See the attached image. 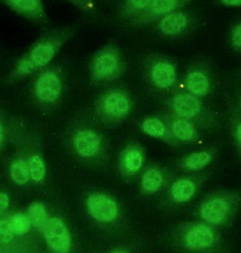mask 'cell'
Returning <instances> with one entry per match:
<instances>
[{"label":"cell","instance_id":"obj_1","mask_svg":"<svg viewBox=\"0 0 241 253\" xmlns=\"http://www.w3.org/2000/svg\"><path fill=\"white\" fill-rule=\"evenodd\" d=\"M77 28L76 25H65L44 31L18 61L15 71L16 74L27 75L48 65L62 46L74 37Z\"/></svg>","mask_w":241,"mask_h":253},{"label":"cell","instance_id":"obj_2","mask_svg":"<svg viewBox=\"0 0 241 253\" xmlns=\"http://www.w3.org/2000/svg\"><path fill=\"white\" fill-rule=\"evenodd\" d=\"M241 212V189L209 193L196 210L197 218L220 230L231 228Z\"/></svg>","mask_w":241,"mask_h":253},{"label":"cell","instance_id":"obj_3","mask_svg":"<svg viewBox=\"0 0 241 253\" xmlns=\"http://www.w3.org/2000/svg\"><path fill=\"white\" fill-rule=\"evenodd\" d=\"M179 245L191 253H236L233 242L221 230L199 221L180 229Z\"/></svg>","mask_w":241,"mask_h":253},{"label":"cell","instance_id":"obj_4","mask_svg":"<svg viewBox=\"0 0 241 253\" xmlns=\"http://www.w3.org/2000/svg\"><path fill=\"white\" fill-rule=\"evenodd\" d=\"M171 108L176 117L191 121L197 126L212 129L218 124L216 114L205 105L201 98L188 92L175 95Z\"/></svg>","mask_w":241,"mask_h":253},{"label":"cell","instance_id":"obj_5","mask_svg":"<svg viewBox=\"0 0 241 253\" xmlns=\"http://www.w3.org/2000/svg\"><path fill=\"white\" fill-rule=\"evenodd\" d=\"M124 68L123 56L116 43L110 42L98 50L90 62V71L96 81H109L120 77Z\"/></svg>","mask_w":241,"mask_h":253},{"label":"cell","instance_id":"obj_6","mask_svg":"<svg viewBox=\"0 0 241 253\" xmlns=\"http://www.w3.org/2000/svg\"><path fill=\"white\" fill-rule=\"evenodd\" d=\"M191 0H153L148 8L129 25L136 28L148 26L172 12L181 10Z\"/></svg>","mask_w":241,"mask_h":253},{"label":"cell","instance_id":"obj_7","mask_svg":"<svg viewBox=\"0 0 241 253\" xmlns=\"http://www.w3.org/2000/svg\"><path fill=\"white\" fill-rule=\"evenodd\" d=\"M100 109L103 115L109 120H123L132 109V101L123 90H111L102 97Z\"/></svg>","mask_w":241,"mask_h":253},{"label":"cell","instance_id":"obj_8","mask_svg":"<svg viewBox=\"0 0 241 253\" xmlns=\"http://www.w3.org/2000/svg\"><path fill=\"white\" fill-rule=\"evenodd\" d=\"M188 93L199 98L206 97L213 92L215 79L212 73L205 67H196L188 71L184 80Z\"/></svg>","mask_w":241,"mask_h":253},{"label":"cell","instance_id":"obj_9","mask_svg":"<svg viewBox=\"0 0 241 253\" xmlns=\"http://www.w3.org/2000/svg\"><path fill=\"white\" fill-rule=\"evenodd\" d=\"M16 14L39 25H46L48 16L42 0H0Z\"/></svg>","mask_w":241,"mask_h":253},{"label":"cell","instance_id":"obj_10","mask_svg":"<svg viewBox=\"0 0 241 253\" xmlns=\"http://www.w3.org/2000/svg\"><path fill=\"white\" fill-rule=\"evenodd\" d=\"M43 230L47 245L54 252H69L71 248V236L62 220L56 217L49 218Z\"/></svg>","mask_w":241,"mask_h":253},{"label":"cell","instance_id":"obj_11","mask_svg":"<svg viewBox=\"0 0 241 253\" xmlns=\"http://www.w3.org/2000/svg\"><path fill=\"white\" fill-rule=\"evenodd\" d=\"M87 207L91 216L101 222H111L119 215V208L114 199L103 193L90 195L87 200Z\"/></svg>","mask_w":241,"mask_h":253},{"label":"cell","instance_id":"obj_12","mask_svg":"<svg viewBox=\"0 0 241 253\" xmlns=\"http://www.w3.org/2000/svg\"><path fill=\"white\" fill-rule=\"evenodd\" d=\"M190 16L181 10L172 12L156 22V28L161 35L177 37L184 35L190 28Z\"/></svg>","mask_w":241,"mask_h":253},{"label":"cell","instance_id":"obj_13","mask_svg":"<svg viewBox=\"0 0 241 253\" xmlns=\"http://www.w3.org/2000/svg\"><path fill=\"white\" fill-rule=\"evenodd\" d=\"M73 144L76 152L84 159L96 158L102 150L101 137L93 129H81L77 131L74 135Z\"/></svg>","mask_w":241,"mask_h":253},{"label":"cell","instance_id":"obj_14","mask_svg":"<svg viewBox=\"0 0 241 253\" xmlns=\"http://www.w3.org/2000/svg\"><path fill=\"white\" fill-rule=\"evenodd\" d=\"M62 92V83L59 76L53 71L43 73L35 84V93L41 102L52 103L56 102Z\"/></svg>","mask_w":241,"mask_h":253},{"label":"cell","instance_id":"obj_15","mask_svg":"<svg viewBox=\"0 0 241 253\" xmlns=\"http://www.w3.org/2000/svg\"><path fill=\"white\" fill-rule=\"evenodd\" d=\"M150 77L156 87L161 89L169 88L176 82V67L169 59L159 58L152 63Z\"/></svg>","mask_w":241,"mask_h":253},{"label":"cell","instance_id":"obj_16","mask_svg":"<svg viewBox=\"0 0 241 253\" xmlns=\"http://www.w3.org/2000/svg\"><path fill=\"white\" fill-rule=\"evenodd\" d=\"M204 179L203 177L187 176L175 180L170 188L171 197L173 202L186 204L192 201Z\"/></svg>","mask_w":241,"mask_h":253},{"label":"cell","instance_id":"obj_17","mask_svg":"<svg viewBox=\"0 0 241 253\" xmlns=\"http://www.w3.org/2000/svg\"><path fill=\"white\" fill-rule=\"evenodd\" d=\"M145 155L142 147L137 144L126 147L120 153V170L125 176L136 175L144 165Z\"/></svg>","mask_w":241,"mask_h":253},{"label":"cell","instance_id":"obj_18","mask_svg":"<svg viewBox=\"0 0 241 253\" xmlns=\"http://www.w3.org/2000/svg\"><path fill=\"white\" fill-rule=\"evenodd\" d=\"M217 153L218 148L216 147L193 152L181 160V167L188 172H200L213 162Z\"/></svg>","mask_w":241,"mask_h":253},{"label":"cell","instance_id":"obj_19","mask_svg":"<svg viewBox=\"0 0 241 253\" xmlns=\"http://www.w3.org/2000/svg\"><path fill=\"white\" fill-rule=\"evenodd\" d=\"M169 130L176 141L194 143L199 139L198 126L191 121L176 116L169 123Z\"/></svg>","mask_w":241,"mask_h":253},{"label":"cell","instance_id":"obj_20","mask_svg":"<svg viewBox=\"0 0 241 253\" xmlns=\"http://www.w3.org/2000/svg\"><path fill=\"white\" fill-rule=\"evenodd\" d=\"M153 0H121L119 6L118 17L130 23L139 17L151 4Z\"/></svg>","mask_w":241,"mask_h":253},{"label":"cell","instance_id":"obj_21","mask_svg":"<svg viewBox=\"0 0 241 253\" xmlns=\"http://www.w3.org/2000/svg\"><path fill=\"white\" fill-rule=\"evenodd\" d=\"M228 117L232 138L241 158V113L235 98L229 100Z\"/></svg>","mask_w":241,"mask_h":253},{"label":"cell","instance_id":"obj_22","mask_svg":"<svg viewBox=\"0 0 241 253\" xmlns=\"http://www.w3.org/2000/svg\"><path fill=\"white\" fill-rule=\"evenodd\" d=\"M141 129L144 133L154 138H161V139L174 140L176 142V140L173 138L170 130L164 123L156 117H150L146 119L142 124Z\"/></svg>","mask_w":241,"mask_h":253},{"label":"cell","instance_id":"obj_23","mask_svg":"<svg viewBox=\"0 0 241 253\" xmlns=\"http://www.w3.org/2000/svg\"><path fill=\"white\" fill-rule=\"evenodd\" d=\"M164 182V177L159 169L150 168L142 175L141 186L145 193L153 194L159 191Z\"/></svg>","mask_w":241,"mask_h":253},{"label":"cell","instance_id":"obj_24","mask_svg":"<svg viewBox=\"0 0 241 253\" xmlns=\"http://www.w3.org/2000/svg\"><path fill=\"white\" fill-rule=\"evenodd\" d=\"M28 218L31 220V224L35 228L43 230L48 218L47 216L45 208L42 204L34 202L30 205L28 211Z\"/></svg>","mask_w":241,"mask_h":253},{"label":"cell","instance_id":"obj_25","mask_svg":"<svg viewBox=\"0 0 241 253\" xmlns=\"http://www.w3.org/2000/svg\"><path fill=\"white\" fill-rule=\"evenodd\" d=\"M10 174L12 180L19 185L26 184L31 177L28 165L22 159H16L12 162Z\"/></svg>","mask_w":241,"mask_h":253},{"label":"cell","instance_id":"obj_26","mask_svg":"<svg viewBox=\"0 0 241 253\" xmlns=\"http://www.w3.org/2000/svg\"><path fill=\"white\" fill-rule=\"evenodd\" d=\"M30 175L36 182H40L44 180L46 174L45 162L40 155H34L30 158L28 162Z\"/></svg>","mask_w":241,"mask_h":253},{"label":"cell","instance_id":"obj_27","mask_svg":"<svg viewBox=\"0 0 241 253\" xmlns=\"http://www.w3.org/2000/svg\"><path fill=\"white\" fill-rule=\"evenodd\" d=\"M10 224L12 232L16 236L25 235L29 232L32 227V224L28 215L22 213L15 214L10 221Z\"/></svg>","mask_w":241,"mask_h":253},{"label":"cell","instance_id":"obj_28","mask_svg":"<svg viewBox=\"0 0 241 253\" xmlns=\"http://www.w3.org/2000/svg\"><path fill=\"white\" fill-rule=\"evenodd\" d=\"M230 42L235 51L241 53V22L236 23L232 28Z\"/></svg>","mask_w":241,"mask_h":253},{"label":"cell","instance_id":"obj_29","mask_svg":"<svg viewBox=\"0 0 241 253\" xmlns=\"http://www.w3.org/2000/svg\"><path fill=\"white\" fill-rule=\"evenodd\" d=\"M13 232L10 227V222L7 221H0V242L9 243L13 239Z\"/></svg>","mask_w":241,"mask_h":253},{"label":"cell","instance_id":"obj_30","mask_svg":"<svg viewBox=\"0 0 241 253\" xmlns=\"http://www.w3.org/2000/svg\"><path fill=\"white\" fill-rule=\"evenodd\" d=\"M75 7H78L84 13H93L95 10V4L93 0H67Z\"/></svg>","mask_w":241,"mask_h":253},{"label":"cell","instance_id":"obj_31","mask_svg":"<svg viewBox=\"0 0 241 253\" xmlns=\"http://www.w3.org/2000/svg\"><path fill=\"white\" fill-rule=\"evenodd\" d=\"M9 205L8 196L4 193H0V214L4 212Z\"/></svg>","mask_w":241,"mask_h":253},{"label":"cell","instance_id":"obj_32","mask_svg":"<svg viewBox=\"0 0 241 253\" xmlns=\"http://www.w3.org/2000/svg\"><path fill=\"white\" fill-rule=\"evenodd\" d=\"M221 4L228 7H241V0H219Z\"/></svg>","mask_w":241,"mask_h":253},{"label":"cell","instance_id":"obj_33","mask_svg":"<svg viewBox=\"0 0 241 253\" xmlns=\"http://www.w3.org/2000/svg\"><path fill=\"white\" fill-rule=\"evenodd\" d=\"M236 99V104H237L238 108H239V111L241 113V90L238 94L237 99Z\"/></svg>","mask_w":241,"mask_h":253},{"label":"cell","instance_id":"obj_34","mask_svg":"<svg viewBox=\"0 0 241 253\" xmlns=\"http://www.w3.org/2000/svg\"><path fill=\"white\" fill-rule=\"evenodd\" d=\"M4 138V129H3L2 126L0 123V144H1Z\"/></svg>","mask_w":241,"mask_h":253},{"label":"cell","instance_id":"obj_35","mask_svg":"<svg viewBox=\"0 0 241 253\" xmlns=\"http://www.w3.org/2000/svg\"><path fill=\"white\" fill-rule=\"evenodd\" d=\"M112 253H126L124 252V251H116V252Z\"/></svg>","mask_w":241,"mask_h":253},{"label":"cell","instance_id":"obj_36","mask_svg":"<svg viewBox=\"0 0 241 253\" xmlns=\"http://www.w3.org/2000/svg\"><path fill=\"white\" fill-rule=\"evenodd\" d=\"M240 76H241V71H240Z\"/></svg>","mask_w":241,"mask_h":253},{"label":"cell","instance_id":"obj_37","mask_svg":"<svg viewBox=\"0 0 241 253\" xmlns=\"http://www.w3.org/2000/svg\"><path fill=\"white\" fill-rule=\"evenodd\" d=\"M0 253H1V251H0Z\"/></svg>","mask_w":241,"mask_h":253}]
</instances>
